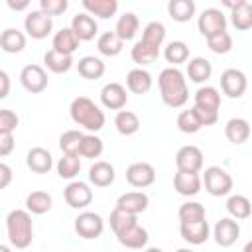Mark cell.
Returning <instances> with one entry per match:
<instances>
[{
  "label": "cell",
  "instance_id": "cell-1",
  "mask_svg": "<svg viewBox=\"0 0 252 252\" xmlns=\"http://www.w3.org/2000/svg\"><path fill=\"white\" fill-rule=\"evenodd\" d=\"M163 39H165V26L161 22H150V24H146V28L142 32V37L134 43V47L130 51L132 61L138 63L140 67L152 65L159 57Z\"/></svg>",
  "mask_w": 252,
  "mask_h": 252
},
{
  "label": "cell",
  "instance_id": "cell-2",
  "mask_svg": "<svg viewBox=\"0 0 252 252\" xmlns=\"http://www.w3.org/2000/svg\"><path fill=\"white\" fill-rule=\"evenodd\" d=\"M158 85H159V94L161 100L171 106V108H181L187 104L189 100V89H187V79L185 75L177 69V67H165L159 77H158Z\"/></svg>",
  "mask_w": 252,
  "mask_h": 252
},
{
  "label": "cell",
  "instance_id": "cell-3",
  "mask_svg": "<svg viewBox=\"0 0 252 252\" xmlns=\"http://www.w3.org/2000/svg\"><path fill=\"white\" fill-rule=\"evenodd\" d=\"M69 114H71V120H73L77 126H83V128L89 130V132H98V130H102V126H104V122H106L104 112H102L89 96H75V98L71 100Z\"/></svg>",
  "mask_w": 252,
  "mask_h": 252
},
{
  "label": "cell",
  "instance_id": "cell-4",
  "mask_svg": "<svg viewBox=\"0 0 252 252\" xmlns=\"http://www.w3.org/2000/svg\"><path fill=\"white\" fill-rule=\"evenodd\" d=\"M6 232L8 240L14 248H28L33 240V222L28 209H14L6 217Z\"/></svg>",
  "mask_w": 252,
  "mask_h": 252
},
{
  "label": "cell",
  "instance_id": "cell-5",
  "mask_svg": "<svg viewBox=\"0 0 252 252\" xmlns=\"http://www.w3.org/2000/svg\"><path fill=\"white\" fill-rule=\"evenodd\" d=\"M203 120L205 126H213L219 120V108H220V93L211 87H199L195 93V104H193Z\"/></svg>",
  "mask_w": 252,
  "mask_h": 252
},
{
  "label": "cell",
  "instance_id": "cell-6",
  "mask_svg": "<svg viewBox=\"0 0 252 252\" xmlns=\"http://www.w3.org/2000/svg\"><path fill=\"white\" fill-rule=\"evenodd\" d=\"M203 185L205 191L213 197H224L232 191V177L226 169H222L220 165H209L203 173Z\"/></svg>",
  "mask_w": 252,
  "mask_h": 252
},
{
  "label": "cell",
  "instance_id": "cell-7",
  "mask_svg": "<svg viewBox=\"0 0 252 252\" xmlns=\"http://www.w3.org/2000/svg\"><path fill=\"white\" fill-rule=\"evenodd\" d=\"M75 232L85 240H94L104 232V219L98 213L85 211L75 219Z\"/></svg>",
  "mask_w": 252,
  "mask_h": 252
},
{
  "label": "cell",
  "instance_id": "cell-8",
  "mask_svg": "<svg viewBox=\"0 0 252 252\" xmlns=\"http://www.w3.org/2000/svg\"><path fill=\"white\" fill-rule=\"evenodd\" d=\"M24 28L30 37L33 39H45L53 32V16L45 14L43 10H33L26 16Z\"/></svg>",
  "mask_w": 252,
  "mask_h": 252
},
{
  "label": "cell",
  "instance_id": "cell-9",
  "mask_svg": "<svg viewBox=\"0 0 252 252\" xmlns=\"http://www.w3.org/2000/svg\"><path fill=\"white\" fill-rule=\"evenodd\" d=\"M197 28L203 37H211L215 33L226 32V16L219 8H207L201 12L197 20Z\"/></svg>",
  "mask_w": 252,
  "mask_h": 252
},
{
  "label": "cell",
  "instance_id": "cell-10",
  "mask_svg": "<svg viewBox=\"0 0 252 252\" xmlns=\"http://www.w3.org/2000/svg\"><path fill=\"white\" fill-rule=\"evenodd\" d=\"M20 83L28 93L37 94V93H43L47 89L49 79H47V73H45V69L41 65H33L32 63V65H26L20 71Z\"/></svg>",
  "mask_w": 252,
  "mask_h": 252
},
{
  "label": "cell",
  "instance_id": "cell-11",
  "mask_svg": "<svg viewBox=\"0 0 252 252\" xmlns=\"http://www.w3.org/2000/svg\"><path fill=\"white\" fill-rule=\"evenodd\" d=\"M126 181L136 189L150 187L156 181V169L148 161H134L126 169Z\"/></svg>",
  "mask_w": 252,
  "mask_h": 252
},
{
  "label": "cell",
  "instance_id": "cell-12",
  "mask_svg": "<svg viewBox=\"0 0 252 252\" xmlns=\"http://www.w3.org/2000/svg\"><path fill=\"white\" fill-rule=\"evenodd\" d=\"M63 197L71 209H85L93 203V189L85 181H71L65 187Z\"/></svg>",
  "mask_w": 252,
  "mask_h": 252
},
{
  "label": "cell",
  "instance_id": "cell-13",
  "mask_svg": "<svg viewBox=\"0 0 252 252\" xmlns=\"http://www.w3.org/2000/svg\"><path fill=\"white\" fill-rule=\"evenodd\" d=\"M248 81L240 69H224L220 75V89L230 98H240L246 93Z\"/></svg>",
  "mask_w": 252,
  "mask_h": 252
},
{
  "label": "cell",
  "instance_id": "cell-14",
  "mask_svg": "<svg viewBox=\"0 0 252 252\" xmlns=\"http://www.w3.org/2000/svg\"><path fill=\"white\" fill-rule=\"evenodd\" d=\"M213 236H215V242L219 246H222V248L232 246L238 240V236H240V224H238V220L234 217L220 219L215 224V228H213Z\"/></svg>",
  "mask_w": 252,
  "mask_h": 252
},
{
  "label": "cell",
  "instance_id": "cell-15",
  "mask_svg": "<svg viewBox=\"0 0 252 252\" xmlns=\"http://www.w3.org/2000/svg\"><path fill=\"white\" fill-rule=\"evenodd\" d=\"M203 187V177L199 175V171H183L177 169V173L173 175V189L183 195V197H193L201 191Z\"/></svg>",
  "mask_w": 252,
  "mask_h": 252
},
{
  "label": "cell",
  "instance_id": "cell-16",
  "mask_svg": "<svg viewBox=\"0 0 252 252\" xmlns=\"http://www.w3.org/2000/svg\"><path fill=\"white\" fill-rule=\"evenodd\" d=\"M100 102L104 108L110 110H122L128 102V93L126 87L120 83H106L100 89Z\"/></svg>",
  "mask_w": 252,
  "mask_h": 252
},
{
  "label": "cell",
  "instance_id": "cell-17",
  "mask_svg": "<svg viewBox=\"0 0 252 252\" xmlns=\"http://www.w3.org/2000/svg\"><path fill=\"white\" fill-rule=\"evenodd\" d=\"M175 165H177V169H183V171H201L203 169V152L193 144L181 146L175 154Z\"/></svg>",
  "mask_w": 252,
  "mask_h": 252
},
{
  "label": "cell",
  "instance_id": "cell-18",
  "mask_svg": "<svg viewBox=\"0 0 252 252\" xmlns=\"http://www.w3.org/2000/svg\"><path fill=\"white\" fill-rule=\"evenodd\" d=\"M209 222L207 219L201 220H189V222H179V234L187 244H203L209 238Z\"/></svg>",
  "mask_w": 252,
  "mask_h": 252
},
{
  "label": "cell",
  "instance_id": "cell-19",
  "mask_svg": "<svg viewBox=\"0 0 252 252\" xmlns=\"http://www.w3.org/2000/svg\"><path fill=\"white\" fill-rule=\"evenodd\" d=\"M116 238L122 246L132 248V250H140V248H146V244L150 240V234L140 222H134V224L126 226L124 230L116 232Z\"/></svg>",
  "mask_w": 252,
  "mask_h": 252
},
{
  "label": "cell",
  "instance_id": "cell-20",
  "mask_svg": "<svg viewBox=\"0 0 252 252\" xmlns=\"http://www.w3.org/2000/svg\"><path fill=\"white\" fill-rule=\"evenodd\" d=\"M26 165L33 171V173H47L51 167H53V156L49 150L41 148V146H35L28 152L26 156Z\"/></svg>",
  "mask_w": 252,
  "mask_h": 252
},
{
  "label": "cell",
  "instance_id": "cell-21",
  "mask_svg": "<svg viewBox=\"0 0 252 252\" xmlns=\"http://www.w3.org/2000/svg\"><path fill=\"white\" fill-rule=\"evenodd\" d=\"M114 179H116V171H114V165L108 161L98 159L89 167V181L94 187H108L114 183Z\"/></svg>",
  "mask_w": 252,
  "mask_h": 252
},
{
  "label": "cell",
  "instance_id": "cell-22",
  "mask_svg": "<svg viewBox=\"0 0 252 252\" xmlns=\"http://www.w3.org/2000/svg\"><path fill=\"white\" fill-rule=\"evenodd\" d=\"M71 28H73V32L77 33V37H79L81 41H91V39H94V35H96V32H98V24H96V20H94L89 12L73 16Z\"/></svg>",
  "mask_w": 252,
  "mask_h": 252
},
{
  "label": "cell",
  "instance_id": "cell-23",
  "mask_svg": "<svg viewBox=\"0 0 252 252\" xmlns=\"http://www.w3.org/2000/svg\"><path fill=\"white\" fill-rule=\"evenodd\" d=\"M148 205H150V197L144 191H128L116 199V207L128 211V213H134V215L144 213L148 209Z\"/></svg>",
  "mask_w": 252,
  "mask_h": 252
},
{
  "label": "cell",
  "instance_id": "cell-24",
  "mask_svg": "<svg viewBox=\"0 0 252 252\" xmlns=\"http://www.w3.org/2000/svg\"><path fill=\"white\" fill-rule=\"evenodd\" d=\"M152 83H154V79H152L150 71H146L144 67L130 69L126 75V87L134 94H146L152 89Z\"/></svg>",
  "mask_w": 252,
  "mask_h": 252
},
{
  "label": "cell",
  "instance_id": "cell-25",
  "mask_svg": "<svg viewBox=\"0 0 252 252\" xmlns=\"http://www.w3.org/2000/svg\"><path fill=\"white\" fill-rule=\"evenodd\" d=\"M224 136H226V140L230 144H236V146L248 142V138H250V124H248V120L246 118H238V116L230 118L224 124Z\"/></svg>",
  "mask_w": 252,
  "mask_h": 252
},
{
  "label": "cell",
  "instance_id": "cell-26",
  "mask_svg": "<svg viewBox=\"0 0 252 252\" xmlns=\"http://www.w3.org/2000/svg\"><path fill=\"white\" fill-rule=\"evenodd\" d=\"M77 71H79V75H81L83 79L96 81V79H100V77L104 75L106 67H104V63H102L100 57L85 55V57L79 59V63H77Z\"/></svg>",
  "mask_w": 252,
  "mask_h": 252
},
{
  "label": "cell",
  "instance_id": "cell-27",
  "mask_svg": "<svg viewBox=\"0 0 252 252\" xmlns=\"http://www.w3.org/2000/svg\"><path fill=\"white\" fill-rule=\"evenodd\" d=\"M211 75H213V65H211L209 59H205V57L189 59V63H187V77H189V81H193L197 85H203V83H207L211 79Z\"/></svg>",
  "mask_w": 252,
  "mask_h": 252
},
{
  "label": "cell",
  "instance_id": "cell-28",
  "mask_svg": "<svg viewBox=\"0 0 252 252\" xmlns=\"http://www.w3.org/2000/svg\"><path fill=\"white\" fill-rule=\"evenodd\" d=\"M195 0H167V14L173 22L185 24L195 16Z\"/></svg>",
  "mask_w": 252,
  "mask_h": 252
},
{
  "label": "cell",
  "instance_id": "cell-29",
  "mask_svg": "<svg viewBox=\"0 0 252 252\" xmlns=\"http://www.w3.org/2000/svg\"><path fill=\"white\" fill-rule=\"evenodd\" d=\"M124 47V39L116 32H104L96 39V49L104 57H116Z\"/></svg>",
  "mask_w": 252,
  "mask_h": 252
},
{
  "label": "cell",
  "instance_id": "cell-30",
  "mask_svg": "<svg viewBox=\"0 0 252 252\" xmlns=\"http://www.w3.org/2000/svg\"><path fill=\"white\" fill-rule=\"evenodd\" d=\"M85 12H89L91 16L108 20L118 12V0H81Z\"/></svg>",
  "mask_w": 252,
  "mask_h": 252
},
{
  "label": "cell",
  "instance_id": "cell-31",
  "mask_svg": "<svg viewBox=\"0 0 252 252\" xmlns=\"http://www.w3.org/2000/svg\"><path fill=\"white\" fill-rule=\"evenodd\" d=\"M79 37H77V33L73 32V28H61L59 32H55V35H53V49H57V51H61V53H69V55H73L75 51H77V47H79Z\"/></svg>",
  "mask_w": 252,
  "mask_h": 252
},
{
  "label": "cell",
  "instance_id": "cell-32",
  "mask_svg": "<svg viewBox=\"0 0 252 252\" xmlns=\"http://www.w3.org/2000/svg\"><path fill=\"white\" fill-rule=\"evenodd\" d=\"M43 63H45V67H47L51 73L61 75V73H67V71L73 67V55L61 53V51H57V49L51 47V49L43 55Z\"/></svg>",
  "mask_w": 252,
  "mask_h": 252
},
{
  "label": "cell",
  "instance_id": "cell-33",
  "mask_svg": "<svg viewBox=\"0 0 252 252\" xmlns=\"http://www.w3.org/2000/svg\"><path fill=\"white\" fill-rule=\"evenodd\" d=\"M53 205V197L47 191H32L26 197V209L32 215H45L51 211Z\"/></svg>",
  "mask_w": 252,
  "mask_h": 252
},
{
  "label": "cell",
  "instance_id": "cell-34",
  "mask_svg": "<svg viewBox=\"0 0 252 252\" xmlns=\"http://www.w3.org/2000/svg\"><path fill=\"white\" fill-rule=\"evenodd\" d=\"M0 47L6 53H20L26 47V35L20 30L14 28H6L0 35Z\"/></svg>",
  "mask_w": 252,
  "mask_h": 252
},
{
  "label": "cell",
  "instance_id": "cell-35",
  "mask_svg": "<svg viewBox=\"0 0 252 252\" xmlns=\"http://www.w3.org/2000/svg\"><path fill=\"white\" fill-rule=\"evenodd\" d=\"M114 126H116L118 134L132 136V134H136L140 130V118L132 110H118L116 116H114Z\"/></svg>",
  "mask_w": 252,
  "mask_h": 252
},
{
  "label": "cell",
  "instance_id": "cell-36",
  "mask_svg": "<svg viewBox=\"0 0 252 252\" xmlns=\"http://www.w3.org/2000/svg\"><path fill=\"white\" fill-rule=\"evenodd\" d=\"M226 211L230 217H234L236 220H244L252 215V203L246 195H230L226 199Z\"/></svg>",
  "mask_w": 252,
  "mask_h": 252
},
{
  "label": "cell",
  "instance_id": "cell-37",
  "mask_svg": "<svg viewBox=\"0 0 252 252\" xmlns=\"http://www.w3.org/2000/svg\"><path fill=\"white\" fill-rule=\"evenodd\" d=\"M138 30H140V20H138V16H136L134 12L122 14V16L118 18V22H116V28H114V32H116L124 41L134 39L136 33H138Z\"/></svg>",
  "mask_w": 252,
  "mask_h": 252
},
{
  "label": "cell",
  "instance_id": "cell-38",
  "mask_svg": "<svg viewBox=\"0 0 252 252\" xmlns=\"http://www.w3.org/2000/svg\"><path fill=\"white\" fill-rule=\"evenodd\" d=\"M203 120L197 112L195 106L187 108V110H181L179 116H177V128L183 132V134H197L201 128H203Z\"/></svg>",
  "mask_w": 252,
  "mask_h": 252
},
{
  "label": "cell",
  "instance_id": "cell-39",
  "mask_svg": "<svg viewBox=\"0 0 252 252\" xmlns=\"http://www.w3.org/2000/svg\"><path fill=\"white\" fill-rule=\"evenodd\" d=\"M57 173L61 179H75L81 171V156L77 154H63L57 161Z\"/></svg>",
  "mask_w": 252,
  "mask_h": 252
},
{
  "label": "cell",
  "instance_id": "cell-40",
  "mask_svg": "<svg viewBox=\"0 0 252 252\" xmlns=\"http://www.w3.org/2000/svg\"><path fill=\"white\" fill-rule=\"evenodd\" d=\"M163 57H165L167 63H171L173 67H177V65L185 63V61L189 59V47H187L185 41H179V39L169 41V43L163 47Z\"/></svg>",
  "mask_w": 252,
  "mask_h": 252
},
{
  "label": "cell",
  "instance_id": "cell-41",
  "mask_svg": "<svg viewBox=\"0 0 252 252\" xmlns=\"http://www.w3.org/2000/svg\"><path fill=\"white\" fill-rule=\"evenodd\" d=\"M230 24L238 30V32H246L252 28V4L244 2L236 8L230 10Z\"/></svg>",
  "mask_w": 252,
  "mask_h": 252
},
{
  "label": "cell",
  "instance_id": "cell-42",
  "mask_svg": "<svg viewBox=\"0 0 252 252\" xmlns=\"http://www.w3.org/2000/svg\"><path fill=\"white\" fill-rule=\"evenodd\" d=\"M104 150V144L98 136L93 134H85L83 140H81V148H79V156L81 158H87V159H94V158H100Z\"/></svg>",
  "mask_w": 252,
  "mask_h": 252
},
{
  "label": "cell",
  "instance_id": "cell-43",
  "mask_svg": "<svg viewBox=\"0 0 252 252\" xmlns=\"http://www.w3.org/2000/svg\"><path fill=\"white\" fill-rule=\"evenodd\" d=\"M108 222H110V228H112V232L116 234V232L124 230L126 226H130V224L138 222V215H134V213H128V211H124V209H120V207H114V209H112V213H110V219H108Z\"/></svg>",
  "mask_w": 252,
  "mask_h": 252
},
{
  "label": "cell",
  "instance_id": "cell-44",
  "mask_svg": "<svg viewBox=\"0 0 252 252\" xmlns=\"http://www.w3.org/2000/svg\"><path fill=\"white\" fill-rule=\"evenodd\" d=\"M177 217H179V222H189V220H201V219H207V213H205V207L197 201H187L179 207L177 211Z\"/></svg>",
  "mask_w": 252,
  "mask_h": 252
},
{
  "label": "cell",
  "instance_id": "cell-45",
  "mask_svg": "<svg viewBox=\"0 0 252 252\" xmlns=\"http://www.w3.org/2000/svg\"><path fill=\"white\" fill-rule=\"evenodd\" d=\"M83 132L79 130H67L59 136V148L63 154H77L79 156V148H81V140H83Z\"/></svg>",
  "mask_w": 252,
  "mask_h": 252
},
{
  "label": "cell",
  "instance_id": "cell-46",
  "mask_svg": "<svg viewBox=\"0 0 252 252\" xmlns=\"http://www.w3.org/2000/svg\"><path fill=\"white\" fill-rule=\"evenodd\" d=\"M207 45L213 53L217 55H224L232 49V35L228 32H220V33H215L211 37H207Z\"/></svg>",
  "mask_w": 252,
  "mask_h": 252
},
{
  "label": "cell",
  "instance_id": "cell-47",
  "mask_svg": "<svg viewBox=\"0 0 252 252\" xmlns=\"http://www.w3.org/2000/svg\"><path fill=\"white\" fill-rule=\"evenodd\" d=\"M69 8V0H39V10L49 16H61Z\"/></svg>",
  "mask_w": 252,
  "mask_h": 252
},
{
  "label": "cell",
  "instance_id": "cell-48",
  "mask_svg": "<svg viewBox=\"0 0 252 252\" xmlns=\"http://www.w3.org/2000/svg\"><path fill=\"white\" fill-rule=\"evenodd\" d=\"M20 124V118L14 110L10 108H2L0 110V132H14Z\"/></svg>",
  "mask_w": 252,
  "mask_h": 252
},
{
  "label": "cell",
  "instance_id": "cell-49",
  "mask_svg": "<svg viewBox=\"0 0 252 252\" xmlns=\"http://www.w3.org/2000/svg\"><path fill=\"white\" fill-rule=\"evenodd\" d=\"M16 142H14V134L12 132H0V156L6 158L12 150H14Z\"/></svg>",
  "mask_w": 252,
  "mask_h": 252
},
{
  "label": "cell",
  "instance_id": "cell-50",
  "mask_svg": "<svg viewBox=\"0 0 252 252\" xmlns=\"http://www.w3.org/2000/svg\"><path fill=\"white\" fill-rule=\"evenodd\" d=\"M10 181H12V169L8 163L2 161L0 163V189H6L10 185Z\"/></svg>",
  "mask_w": 252,
  "mask_h": 252
},
{
  "label": "cell",
  "instance_id": "cell-51",
  "mask_svg": "<svg viewBox=\"0 0 252 252\" xmlns=\"http://www.w3.org/2000/svg\"><path fill=\"white\" fill-rule=\"evenodd\" d=\"M0 98H6L8 93H10V77L6 71H0Z\"/></svg>",
  "mask_w": 252,
  "mask_h": 252
},
{
  "label": "cell",
  "instance_id": "cell-52",
  "mask_svg": "<svg viewBox=\"0 0 252 252\" xmlns=\"http://www.w3.org/2000/svg\"><path fill=\"white\" fill-rule=\"evenodd\" d=\"M30 2H32V0H6L8 8L14 10V12H24V10L30 6Z\"/></svg>",
  "mask_w": 252,
  "mask_h": 252
},
{
  "label": "cell",
  "instance_id": "cell-53",
  "mask_svg": "<svg viewBox=\"0 0 252 252\" xmlns=\"http://www.w3.org/2000/svg\"><path fill=\"white\" fill-rule=\"evenodd\" d=\"M244 2H248V0H220V4H222V6H226L228 10H232V8H236V6L244 4Z\"/></svg>",
  "mask_w": 252,
  "mask_h": 252
},
{
  "label": "cell",
  "instance_id": "cell-54",
  "mask_svg": "<svg viewBox=\"0 0 252 252\" xmlns=\"http://www.w3.org/2000/svg\"><path fill=\"white\" fill-rule=\"evenodd\" d=\"M244 252H252V240L244 244Z\"/></svg>",
  "mask_w": 252,
  "mask_h": 252
}]
</instances>
